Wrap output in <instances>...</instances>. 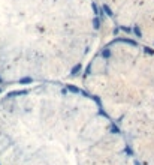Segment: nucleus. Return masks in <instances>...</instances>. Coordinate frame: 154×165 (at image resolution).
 <instances>
[{"mask_svg":"<svg viewBox=\"0 0 154 165\" xmlns=\"http://www.w3.org/2000/svg\"><path fill=\"white\" fill-rule=\"evenodd\" d=\"M67 90H70V92H73V93H79V89L78 87H75V86H67Z\"/></svg>","mask_w":154,"mask_h":165,"instance_id":"8","label":"nucleus"},{"mask_svg":"<svg viewBox=\"0 0 154 165\" xmlns=\"http://www.w3.org/2000/svg\"><path fill=\"white\" fill-rule=\"evenodd\" d=\"M102 57H105V59L111 57V50H109V48H105L103 51H102Z\"/></svg>","mask_w":154,"mask_h":165,"instance_id":"5","label":"nucleus"},{"mask_svg":"<svg viewBox=\"0 0 154 165\" xmlns=\"http://www.w3.org/2000/svg\"><path fill=\"white\" fill-rule=\"evenodd\" d=\"M93 27H94L96 30H97V29L100 27V20L97 18V17H96V18H93Z\"/></svg>","mask_w":154,"mask_h":165,"instance_id":"4","label":"nucleus"},{"mask_svg":"<svg viewBox=\"0 0 154 165\" xmlns=\"http://www.w3.org/2000/svg\"><path fill=\"white\" fill-rule=\"evenodd\" d=\"M133 33H135L138 38L142 36V33H141V30H139V27H138V26H135V27H133Z\"/></svg>","mask_w":154,"mask_h":165,"instance_id":"7","label":"nucleus"},{"mask_svg":"<svg viewBox=\"0 0 154 165\" xmlns=\"http://www.w3.org/2000/svg\"><path fill=\"white\" fill-rule=\"evenodd\" d=\"M81 69H82V65H81V63H78V65H75V66L72 68L70 74H72V75H78V72H81Z\"/></svg>","mask_w":154,"mask_h":165,"instance_id":"1","label":"nucleus"},{"mask_svg":"<svg viewBox=\"0 0 154 165\" xmlns=\"http://www.w3.org/2000/svg\"><path fill=\"white\" fill-rule=\"evenodd\" d=\"M102 11H105L108 17H112V15H114L112 11H111V9H109V6H106V5H102Z\"/></svg>","mask_w":154,"mask_h":165,"instance_id":"2","label":"nucleus"},{"mask_svg":"<svg viewBox=\"0 0 154 165\" xmlns=\"http://www.w3.org/2000/svg\"><path fill=\"white\" fill-rule=\"evenodd\" d=\"M31 81H33V78H30V77H25V78L20 80V83H21V84H29V83H31Z\"/></svg>","mask_w":154,"mask_h":165,"instance_id":"6","label":"nucleus"},{"mask_svg":"<svg viewBox=\"0 0 154 165\" xmlns=\"http://www.w3.org/2000/svg\"><path fill=\"white\" fill-rule=\"evenodd\" d=\"M115 41H117V42H126V44H130V45H133V47L136 45V42H135V41H130V39H115Z\"/></svg>","mask_w":154,"mask_h":165,"instance_id":"3","label":"nucleus"}]
</instances>
